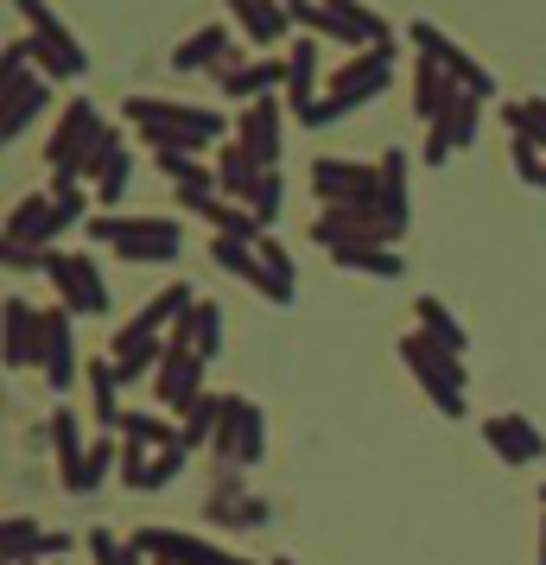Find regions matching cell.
Instances as JSON below:
<instances>
[{"mask_svg": "<svg viewBox=\"0 0 546 565\" xmlns=\"http://www.w3.org/2000/svg\"><path fill=\"white\" fill-rule=\"evenodd\" d=\"M45 382H52V394L64 401L71 387H77V311L71 306H52L45 311Z\"/></svg>", "mask_w": 546, "mask_h": 565, "instance_id": "obj_14", "label": "cell"}, {"mask_svg": "<svg viewBox=\"0 0 546 565\" xmlns=\"http://www.w3.org/2000/svg\"><path fill=\"white\" fill-rule=\"evenodd\" d=\"M318 96H324V77H318V39L306 32V39L287 45V103H292V115L306 121Z\"/></svg>", "mask_w": 546, "mask_h": 565, "instance_id": "obj_25", "label": "cell"}, {"mask_svg": "<svg viewBox=\"0 0 546 565\" xmlns=\"http://www.w3.org/2000/svg\"><path fill=\"white\" fill-rule=\"evenodd\" d=\"M165 343H184V350H197L204 362H216L223 356V306H216V299H197V306L165 331Z\"/></svg>", "mask_w": 546, "mask_h": 565, "instance_id": "obj_26", "label": "cell"}, {"mask_svg": "<svg viewBox=\"0 0 546 565\" xmlns=\"http://www.w3.org/2000/svg\"><path fill=\"white\" fill-rule=\"evenodd\" d=\"M502 121H508V134H534L546 147V96H527V103H508L502 108Z\"/></svg>", "mask_w": 546, "mask_h": 565, "instance_id": "obj_45", "label": "cell"}, {"mask_svg": "<svg viewBox=\"0 0 546 565\" xmlns=\"http://www.w3.org/2000/svg\"><path fill=\"white\" fill-rule=\"evenodd\" d=\"M45 103H52V83L45 77H32V71H0V140L13 147Z\"/></svg>", "mask_w": 546, "mask_h": 565, "instance_id": "obj_15", "label": "cell"}, {"mask_svg": "<svg viewBox=\"0 0 546 565\" xmlns=\"http://www.w3.org/2000/svg\"><path fill=\"white\" fill-rule=\"evenodd\" d=\"M477 121H483V103H477V96H464V103L451 108L439 128H426V147H419V159H426V166H445L458 147H470V140H477Z\"/></svg>", "mask_w": 546, "mask_h": 565, "instance_id": "obj_24", "label": "cell"}, {"mask_svg": "<svg viewBox=\"0 0 546 565\" xmlns=\"http://www.w3.org/2000/svg\"><path fill=\"white\" fill-rule=\"evenodd\" d=\"M210 521L216 527H260L267 521V502L242 489V470L216 463V495H210Z\"/></svg>", "mask_w": 546, "mask_h": 565, "instance_id": "obj_20", "label": "cell"}, {"mask_svg": "<svg viewBox=\"0 0 546 565\" xmlns=\"http://www.w3.org/2000/svg\"><path fill=\"white\" fill-rule=\"evenodd\" d=\"M229 64H235L229 26H197L191 39H179V52H172V71H184V77H191V71H210V77H216V71H229Z\"/></svg>", "mask_w": 546, "mask_h": 565, "instance_id": "obj_23", "label": "cell"}, {"mask_svg": "<svg viewBox=\"0 0 546 565\" xmlns=\"http://www.w3.org/2000/svg\"><path fill=\"white\" fill-rule=\"evenodd\" d=\"M45 433H52V451H57V477H64V489L77 495V489H83V458H89V438H83V426H77V407H71V401H57Z\"/></svg>", "mask_w": 546, "mask_h": 565, "instance_id": "obj_21", "label": "cell"}, {"mask_svg": "<svg viewBox=\"0 0 546 565\" xmlns=\"http://www.w3.org/2000/svg\"><path fill=\"white\" fill-rule=\"evenodd\" d=\"M312 191H318V204H368V198H382V166L318 153L312 159Z\"/></svg>", "mask_w": 546, "mask_h": 565, "instance_id": "obj_9", "label": "cell"}, {"mask_svg": "<svg viewBox=\"0 0 546 565\" xmlns=\"http://www.w3.org/2000/svg\"><path fill=\"white\" fill-rule=\"evenodd\" d=\"M382 210H388L394 230L407 235V223H414V198H407V153H400V147L382 153Z\"/></svg>", "mask_w": 546, "mask_h": 565, "instance_id": "obj_32", "label": "cell"}, {"mask_svg": "<svg viewBox=\"0 0 546 565\" xmlns=\"http://www.w3.org/2000/svg\"><path fill=\"white\" fill-rule=\"evenodd\" d=\"M508 159H515L521 184H534V191H546V147L534 140V134H508Z\"/></svg>", "mask_w": 546, "mask_h": 565, "instance_id": "obj_41", "label": "cell"}, {"mask_svg": "<svg viewBox=\"0 0 546 565\" xmlns=\"http://www.w3.org/2000/svg\"><path fill=\"white\" fill-rule=\"evenodd\" d=\"M108 470H121V445H115V438H89V458H83V489H77V495L103 489Z\"/></svg>", "mask_w": 546, "mask_h": 565, "instance_id": "obj_43", "label": "cell"}, {"mask_svg": "<svg viewBox=\"0 0 546 565\" xmlns=\"http://www.w3.org/2000/svg\"><path fill=\"white\" fill-rule=\"evenodd\" d=\"M83 540H89V559H96V565H128V540H121V534H108V527H89Z\"/></svg>", "mask_w": 546, "mask_h": 565, "instance_id": "obj_48", "label": "cell"}, {"mask_svg": "<svg viewBox=\"0 0 546 565\" xmlns=\"http://www.w3.org/2000/svg\"><path fill=\"white\" fill-rule=\"evenodd\" d=\"M184 458H191L184 445L147 451V458H140V470H121V483H128V489H140V495H153V489H165V483H179V477H184Z\"/></svg>", "mask_w": 546, "mask_h": 565, "instance_id": "obj_33", "label": "cell"}, {"mask_svg": "<svg viewBox=\"0 0 546 565\" xmlns=\"http://www.w3.org/2000/svg\"><path fill=\"white\" fill-rule=\"evenodd\" d=\"M216 463H229V470H248V463L267 458V419L248 394H223V426H216Z\"/></svg>", "mask_w": 546, "mask_h": 565, "instance_id": "obj_6", "label": "cell"}, {"mask_svg": "<svg viewBox=\"0 0 546 565\" xmlns=\"http://www.w3.org/2000/svg\"><path fill=\"white\" fill-rule=\"evenodd\" d=\"M89 235L115 248L121 260H179L184 255V230L172 216H128V210H96L89 216Z\"/></svg>", "mask_w": 546, "mask_h": 565, "instance_id": "obj_3", "label": "cell"}, {"mask_svg": "<svg viewBox=\"0 0 546 565\" xmlns=\"http://www.w3.org/2000/svg\"><path fill=\"white\" fill-rule=\"evenodd\" d=\"M57 235H64V223H57V210H52V191H32V198H20V204L7 210V242L52 248Z\"/></svg>", "mask_w": 546, "mask_h": 565, "instance_id": "obj_22", "label": "cell"}, {"mask_svg": "<svg viewBox=\"0 0 546 565\" xmlns=\"http://www.w3.org/2000/svg\"><path fill=\"white\" fill-rule=\"evenodd\" d=\"M274 565H292V559H274Z\"/></svg>", "mask_w": 546, "mask_h": 565, "instance_id": "obj_54", "label": "cell"}, {"mask_svg": "<svg viewBox=\"0 0 546 565\" xmlns=\"http://www.w3.org/2000/svg\"><path fill=\"white\" fill-rule=\"evenodd\" d=\"M483 445H490L502 463H534L546 451V438L534 419H521V413H490L483 419Z\"/></svg>", "mask_w": 546, "mask_h": 565, "instance_id": "obj_19", "label": "cell"}, {"mask_svg": "<svg viewBox=\"0 0 546 565\" xmlns=\"http://www.w3.org/2000/svg\"><path fill=\"white\" fill-rule=\"evenodd\" d=\"M0 260H7V274L20 280V274H45V267H52V248H26V242H0Z\"/></svg>", "mask_w": 546, "mask_h": 565, "instance_id": "obj_46", "label": "cell"}, {"mask_svg": "<svg viewBox=\"0 0 546 565\" xmlns=\"http://www.w3.org/2000/svg\"><path fill=\"white\" fill-rule=\"evenodd\" d=\"M52 210H57V223H64V235L77 230V223H89L96 210H89V191H83V179H71V172H52Z\"/></svg>", "mask_w": 546, "mask_h": 565, "instance_id": "obj_38", "label": "cell"}, {"mask_svg": "<svg viewBox=\"0 0 546 565\" xmlns=\"http://www.w3.org/2000/svg\"><path fill=\"white\" fill-rule=\"evenodd\" d=\"M45 534H52V527H39V521H20V514H7V521H0V559H7V565L39 559V553H45Z\"/></svg>", "mask_w": 546, "mask_h": 565, "instance_id": "obj_36", "label": "cell"}, {"mask_svg": "<svg viewBox=\"0 0 546 565\" xmlns=\"http://www.w3.org/2000/svg\"><path fill=\"white\" fill-rule=\"evenodd\" d=\"M128 121L147 134V147H153V153H165V147H179V153H204L216 134H229L223 108L159 103V96H128Z\"/></svg>", "mask_w": 546, "mask_h": 565, "instance_id": "obj_1", "label": "cell"}, {"mask_svg": "<svg viewBox=\"0 0 546 565\" xmlns=\"http://www.w3.org/2000/svg\"><path fill=\"white\" fill-rule=\"evenodd\" d=\"M83 387H89V419L108 426V433H121L128 407H121V375H115V362H108V356L83 362Z\"/></svg>", "mask_w": 546, "mask_h": 565, "instance_id": "obj_28", "label": "cell"}, {"mask_svg": "<svg viewBox=\"0 0 546 565\" xmlns=\"http://www.w3.org/2000/svg\"><path fill=\"white\" fill-rule=\"evenodd\" d=\"M312 235L324 242V248H363V242H375V248H394V223L388 210H382V198H368V204H324L318 210Z\"/></svg>", "mask_w": 546, "mask_h": 565, "instance_id": "obj_5", "label": "cell"}, {"mask_svg": "<svg viewBox=\"0 0 546 565\" xmlns=\"http://www.w3.org/2000/svg\"><path fill=\"white\" fill-rule=\"evenodd\" d=\"M260 248V267H267V299H274V306H292V292H299V274H292V255L287 248H280V235H260L255 242Z\"/></svg>", "mask_w": 546, "mask_h": 565, "instance_id": "obj_37", "label": "cell"}, {"mask_svg": "<svg viewBox=\"0 0 546 565\" xmlns=\"http://www.w3.org/2000/svg\"><path fill=\"white\" fill-rule=\"evenodd\" d=\"M223 565H255V559H242V553H223Z\"/></svg>", "mask_w": 546, "mask_h": 565, "instance_id": "obj_51", "label": "cell"}, {"mask_svg": "<svg viewBox=\"0 0 546 565\" xmlns=\"http://www.w3.org/2000/svg\"><path fill=\"white\" fill-rule=\"evenodd\" d=\"M45 280L57 286V306H71L77 318H108V286L96 274V260L77 255V248H52V267Z\"/></svg>", "mask_w": 546, "mask_h": 565, "instance_id": "obj_7", "label": "cell"}, {"mask_svg": "<svg viewBox=\"0 0 546 565\" xmlns=\"http://www.w3.org/2000/svg\"><path fill=\"white\" fill-rule=\"evenodd\" d=\"M407 39H414V52H419V57L445 64L451 77L464 83V96H477V103H490V96H495V77H490V71H483V64H477V57L464 52V45H451V39H445V32L432 26V20H414V26H407Z\"/></svg>", "mask_w": 546, "mask_h": 565, "instance_id": "obj_11", "label": "cell"}, {"mask_svg": "<svg viewBox=\"0 0 546 565\" xmlns=\"http://www.w3.org/2000/svg\"><path fill=\"white\" fill-rule=\"evenodd\" d=\"M216 89L242 108L260 103V96H280V89H287V52L260 57V64H229V71H216Z\"/></svg>", "mask_w": 546, "mask_h": 565, "instance_id": "obj_17", "label": "cell"}, {"mask_svg": "<svg viewBox=\"0 0 546 565\" xmlns=\"http://www.w3.org/2000/svg\"><path fill=\"white\" fill-rule=\"evenodd\" d=\"M331 260H338L343 274H368V280H400L407 274L400 248H375V242H363V248H331Z\"/></svg>", "mask_w": 546, "mask_h": 565, "instance_id": "obj_34", "label": "cell"}, {"mask_svg": "<svg viewBox=\"0 0 546 565\" xmlns=\"http://www.w3.org/2000/svg\"><path fill=\"white\" fill-rule=\"evenodd\" d=\"M235 147L255 159L260 172H280V147H287V134H280V96H260V103L242 108V121H235Z\"/></svg>", "mask_w": 546, "mask_h": 565, "instance_id": "obj_12", "label": "cell"}, {"mask_svg": "<svg viewBox=\"0 0 546 565\" xmlns=\"http://www.w3.org/2000/svg\"><path fill=\"white\" fill-rule=\"evenodd\" d=\"M71 546H77V540H71V534H45V553H39V559H64V553H71Z\"/></svg>", "mask_w": 546, "mask_h": 565, "instance_id": "obj_49", "label": "cell"}, {"mask_svg": "<svg viewBox=\"0 0 546 565\" xmlns=\"http://www.w3.org/2000/svg\"><path fill=\"white\" fill-rule=\"evenodd\" d=\"M260 179H267V172H260L255 159H248L242 147H235V140L223 147V153H216V191H223L229 204H255Z\"/></svg>", "mask_w": 546, "mask_h": 565, "instance_id": "obj_30", "label": "cell"}, {"mask_svg": "<svg viewBox=\"0 0 546 565\" xmlns=\"http://www.w3.org/2000/svg\"><path fill=\"white\" fill-rule=\"evenodd\" d=\"M0 318H7V343H0L7 369H13V375H20V369H39V362H45V311L26 306L20 292H7Z\"/></svg>", "mask_w": 546, "mask_h": 565, "instance_id": "obj_13", "label": "cell"}, {"mask_svg": "<svg viewBox=\"0 0 546 565\" xmlns=\"http://www.w3.org/2000/svg\"><path fill=\"white\" fill-rule=\"evenodd\" d=\"M216 426H223V394H204L197 407L179 419V445L197 451V445H216Z\"/></svg>", "mask_w": 546, "mask_h": 565, "instance_id": "obj_39", "label": "cell"}, {"mask_svg": "<svg viewBox=\"0 0 546 565\" xmlns=\"http://www.w3.org/2000/svg\"><path fill=\"white\" fill-rule=\"evenodd\" d=\"M191 306H197V292H191V286L179 280V286H165V292H159L153 306L140 311V318H128V331H140V337H165V331H172V324H179V318H184Z\"/></svg>", "mask_w": 546, "mask_h": 565, "instance_id": "obj_31", "label": "cell"}, {"mask_svg": "<svg viewBox=\"0 0 546 565\" xmlns=\"http://www.w3.org/2000/svg\"><path fill=\"white\" fill-rule=\"evenodd\" d=\"M210 260H216V267H223V274H235V280L242 286H255L260 299H267V267H260V248L255 242H229V235H210Z\"/></svg>", "mask_w": 546, "mask_h": 565, "instance_id": "obj_29", "label": "cell"}, {"mask_svg": "<svg viewBox=\"0 0 546 565\" xmlns=\"http://www.w3.org/2000/svg\"><path fill=\"white\" fill-rule=\"evenodd\" d=\"M540 509H546V489H540Z\"/></svg>", "mask_w": 546, "mask_h": 565, "instance_id": "obj_53", "label": "cell"}, {"mask_svg": "<svg viewBox=\"0 0 546 565\" xmlns=\"http://www.w3.org/2000/svg\"><path fill=\"white\" fill-rule=\"evenodd\" d=\"M108 362H115V375H121V387L140 382V375H159V362H165V337H140V331H115V343H108Z\"/></svg>", "mask_w": 546, "mask_h": 565, "instance_id": "obj_27", "label": "cell"}, {"mask_svg": "<svg viewBox=\"0 0 546 565\" xmlns=\"http://www.w3.org/2000/svg\"><path fill=\"white\" fill-rule=\"evenodd\" d=\"M414 318H419V331L432 337L439 350H451V356H464V350H470L464 324H458V318H451V311H445L439 299H432V292H426V299H414Z\"/></svg>", "mask_w": 546, "mask_h": 565, "instance_id": "obj_35", "label": "cell"}, {"mask_svg": "<svg viewBox=\"0 0 546 565\" xmlns=\"http://www.w3.org/2000/svg\"><path fill=\"white\" fill-rule=\"evenodd\" d=\"M458 103H464V83L451 77L445 64L419 57V64H414V115H419V121H426V128H439Z\"/></svg>", "mask_w": 546, "mask_h": 565, "instance_id": "obj_18", "label": "cell"}, {"mask_svg": "<svg viewBox=\"0 0 546 565\" xmlns=\"http://www.w3.org/2000/svg\"><path fill=\"white\" fill-rule=\"evenodd\" d=\"M280 204H287V179H280V172H267V179H260V191H255V204H248L260 216V230H274Z\"/></svg>", "mask_w": 546, "mask_h": 565, "instance_id": "obj_47", "label": "cell"}, {"mask_svg": "<svg viewBox=\"0 0 546 565\" xmlns=\"http://www.w3.org/2000/svg\"><path fill=\"white\" fill-rule=\"evenodd\" d=\"M400 362L414 369V382L426 387V401H432L445 419H464L470 413V401H464V387H470L464 356H451V350H439L426 331H414V337H400Z\"/></svg>", "mask_w": 546, "mask_h": 565, "instance_id": "obj_4", "label": "cell"}, {"mask_svg": "<svg viewBox=\"0 0 546 565\" xmlns=\"http://www.w3.org/2000/svg\"><path fill=\"white\" fill-rule=\"evenodd\" d=\"M534 559H540V565H546V514H540V553H534Z\"/></svg>", "mask_w": 546, "mask_h": 565, "instance_id": "obj_50", "label": "cell"}, {"mask_svg": "<svg viewBox=\"0 0 546 565\" xmlns=\"http://www.w3.org/2000/svg\"><path fill=\"white\" fill-rule=\"evenodd\" d=\"M128 184H133V153L121 147V153H115V159L103 166V179H96V204H103V210H121Z\"/></svg>", "mask_w": 546, "mask_h": 565, "instance_id": "obj_42", "label": "cell"}, {"mask_svg": "<svg viewBox=\"0 0 546 565\" xmlns=\"http://www.w3.org/2000/svg\"><path fill=\"white\" fill-rule=\"evenodd\" d=\"M13 7H20V20H26L32 39H77V32L64 26V20H57V7H52V0H13Z\"/></svg>", "mask_w": 546, "mask_h": 565, "instance_id": "obj_44", "label": "cell"}, {"mask_svg": "<svg viewBox=\"0 0 546 565\" xmlns=\"http://www.w3.org/2000/svg\"><path fill=\"white\" fill-rule=\"evenodd\" d=\"M204 369L210 362L197 356V350H184V343H165V362H159V375H153V401L159 413H191L197 401H204Z\"/></svg>", "mask_w": 546, "mask_h": 565, "instance_id": "obj_10", "label": "cell"}, {"mask_svg": "<svg viewBox=\"0 0 546 565\" xmlns=\"http://www.w3.org/2000/svg\"><path fill=\"white\" fill-rule=\"evenodd\" d=\"M26 565H52V559H26Z\"/></svg>", "mask_w": 546, "mask_h": 565, "instance_id": "obj_52", "label": "cell"}, {"mask_svg": "<svg viewBox=\"0 0 546 565\" xmlns=\"http://www.w3.org/2000/svg\"><path fill=\"white\" fill-rule=\"evenodd\" d=\"M388 77H394V39L375 45V52H356L350 64H338V71L324 77V96L312 103V115H306L299 128H331V121H343L350 108L375 103V96L388 89Z\"/></svg>", "mask_w": 546, "mask_h": 565, "instance_id": "obj_2", "label": "cell"}, {"mask_svg": "<svg viewBox=\"0 0 546 565\" xmlns=\"http://www.w3.org/2000/svg\"><path fill=\"white\" fill-rule=\"evenodd\" d=\"M140 553L153 565H223V546L204 534H179V527H140V534H128Z\"/></svg>", "mask_w": 546, "mask_h": 565, "instance_id": "obj_16", "label": "cell"}, {"mask_svg": "<svg viewBox=\"0 0 546 565\" xmlns=\"http://www.w3.org/2000/svg\"><path fill=\"white\" fill-rule=\"evenodd\" d=\"M121 438H128V445H147V451H165V445H179V426H165V413H133L128 407Z\"/></svg>", "mask_w": 546, "mask_h": 565, "instance_id": "obj_40", "label": "cell"}, {"mask_svg": "<svg viewBox=\"0 0 546 565\" xmlns=\"http://www.w3.org/2000/svg\"><path fill=\"white\" fill-rule=\"evenodd\" d=\"M103 128H108V121H103V108L89 103V96L64 103V115H57V134L45 140V166H52V172H71V179H77L83 153L96 147V134H103Z\"/></svg>", "mask_w": 546, "mask_h": 565, "instance_id": "obj_8", "label": "cell"}]
</instances>
